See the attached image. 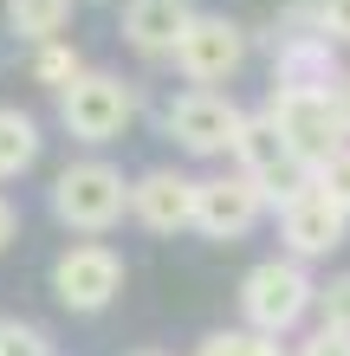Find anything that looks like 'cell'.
Returning <instances> with one entry per match:
<instances>
[{
    "instance_id": "cell-24",
    "label": "cell",
    "mask_w": 350,
    "mask_h": 356,
    "mask_svg": "<svg viewBox=\"0 0 350 356\" xmlns=\"http://www.w3.org/2000/svg\"><path fill=\"white\" fill-rule=\"evenodd\" d=\"M136 356H162V350H136Z\"/></svg>"
},
{
    "instance_id": "cell-8",
    "label": "cell",
    "mask_w": 350,
    "mask_h": 356,
    "mask_svg": "<svg viewBox=\"0 0 350 356\" xmlns=\"http://www.w3.org/2000/svg\"><path fill=\"white\" fill-rule=\"evenodd\" d=\"M279 240H285L292 259H331L350 240V214L318 181H305V188H292V195L279 201Z\"/></svg>"
},
{
    "instance_id": "cell-4",
    "label": "cell",
    "mask_w": 350,
    "mask_h": 356,
    "mask_svg": "<svg viewBox=\"0 0 350 356\" xmlns=\"http://www.w3.org/2000/svg\"><path fill=\"white\" fill-rule=\"evenodd\" d=\"M266 117L279 123V136L292 143V156L305 162V169H318L324 156H337L344 143H350L331 85H273V97H266Z\"/></svg>"
},
{
    "instance_id": "cell-18",
    "label": "cell",
    "mask_w": 350,
    "mask_h": 356,
    "mask_svg": "<svg viewBox=\"0 0 350 356\" xmlns=\"http://www.w3.org/2000/svg\"><path fill=\"white\" fill-rule=\"evenodd\" d=\"M318 324H337V330H350V272H337L331 285H318Z\"/></svg>"
},
{
    "instance_id": "cell-1",
    "label": "cell",
    "mask_w": 350,
    "mask_h": 356,
    "mask_svg": "<svg viewBox=\"0 0 350 356\" xmlns=\"http://www.w3.org/2000/svg\"><path fill=\"white\" fill-rule=\"evenodd\" d=\"M52 214H58V227L97 240V234H111V227L130 214V181H123V169L104 162V156H78V162H65V169L52 175Z\"/></svg>"
},
{
    "instance_id": "cell-11",
    "label": "cell",
    "mask_w": 350,
    "mask_h": 356,
    "mask_svg": "<svg viewBox=\"0 0 350 356\" xmlns=\"http://www.w3.org/2000/svg\"><path fill=\"white\" fill-rule=\"evenodd\" d=\"M130 214L136 227H150V234H182V227H195V181L182 169H150L130 181Z\"/></svg>"
},
{
    "instance_id": "cell-20",
    "label": "cell",
    "mask_w": 350,
    "mask_h": 356,
    "mask_svg": "<svg viewBox=\"0 0 350 356\" xmlns=\"http://www.w3.org/2000/svg\"><path fill=\"white\" fill-rule=\"evenodd\" d=\"M292 356H350V330L318 324V330H305V337L292 343Z\"/></svg>"
},
{
    "instance_id": "cell-12",
    "label": "cell",
    "mask_w": 350,
    "mask_h": 356,
    "mask_svg": "<svg viewBox=\"0 0 350 356\" xmlns=\"http://www.w3.org/2000/svg\"><path fill=\"white\" fill-rule=\"evenodd\" d=\"M195 13V0H123V46L143 58H169Z\"/></svg>"
},
{
    "instance_id": "cell-7",
    "label": "cell",
    "mask_w": 350,
    "mask_h": 356,
    "mask_svg": "<svg viewBox=\"0 0 350 356\" xmlns=\"http://www.w3.org/2000/svg\"><path fill=\"white\" fill-rule=\"evenodd\" d=\"M246 111L228 97V91H182L169 111H162V136L189 156H234V136H240Z\"/></svg>"
},
{
    "instance_id": "cell-17",
    "label": "cell",
    "mask_w": 350,
    "mask_h": 356,
    "mask_svg": "<svg viewBox=\"0 0 350 356\" xmlns=\"http://www.w3.org/2000/svg\"><path fill=\"white\" fill-rule=\"evenodd\" d=\"M312 181H318L324 195L344 207V214H350V143H344L337 156H324V162H318V169H312Z\"/></svg>"
},
{
    "instance_id": "cell-13",
    "label": "cell",
    "mask_w": 350,
    "mask_h": 356,
    "mask_svg": "<svg viewBox=\"0 0 350 356\" xmlns=\"http://www.w3.org/2000/svg\"><path fill=\"white\" fill-rule=\"evenodd\" d=\"M39 123L19 111V104H0V181H13V175H26L33 162H39Z\"/></svg>"
},
{
    "instance_id": "cell-16",
    "label": "cell",
    "mask_w": 350,
    "mask_h": 356,
    "mask_svg": "<svg viewBox=\"0 0 350 356\" xmlns=\"http://www.w3.org/2000/svg\"><path fill=\"white\" fill-rule=\"evenodd\" d=\"M78 72H85V58H78L72 46H58V39H46V46L33 52V78H39V85H52V91H58V85H72Z\"/></svg>"
},
{
    "instance_id": "cell-2",
    "label": "cell",
    "mask_w": 350,
    "mask_h": 356,
    "mask_svg": "<svg viewBox=\"0 0 350 356\" xmlns=\"http://www.w3.org/2000/svg\"><path fill=\"white\" fill-rule=\"evenodd\" d=\"M312 305H318V279L292 253L260 259L240 279V318L253 324V330H266V337H292V330L312 318Z\"/></svg>"
},
{
    "instance_id": "cell-5",
    "label": "cell",
    "mask_w": 350,
    "mask_h": 356,
    "mask_svg": "<svg viewBox=\"0 0 350 356\" xmlns=\"http://www.w3.org/2000/svg\"><path fill=\"white\" fill-rule=\"evenodd\" d=\"M169 58H175V72L189 78V85H201V91L234 85L240 65H246V26L228 19V13H195Z\"/></svg>"
},
{
    "instance_id": "cell-21",
    "label": "cell",
    "mask_w": 350,
    "mask_h": 356,
    "mask_svg": "<svg viewBox=\"0 0 350 356\" xmlns=\"http://www.w3.org/2000/svg\"><path fill=\"white\" fill-rule=\"evenodd\" d=\"M312 19L331 46H350V0H312Z\"/></svg>"
},
{
    "instance_id": "cell-3",
    "label": "cell",
    "mask_w": 350,
    "mask_h": 356,
    "mask_svg": "<svg viewBox=\"0 0 350 356\" xmlns=\"http://www.w3.org/2000/svg\"><path fill=\"white\" fill-rule=\"evenodd\" d=\"M58 123H65L72 143H91V149H104V143H117L123 130L136 123V91L123 85L117 72H78L72 85H58Z\"/></svg>"
},
{
    "instance_id": "cell-22",
    "label": "cell",
    "mask_w": 350,
    "mask_h": 356,
    "mask_svg": "<svg viewBox=\"0 0 350 356\" xmlns=\"http://www.w3.org/2000/svg\"><path fill=\"white\" fill-rule=\"evenodd\" d=\"M13 234H19V207H13L7 195H0V253L13 246Z\"/></svg>"
},
{
    "instance_id": "cell-6",
    "label": "cell",
    "mask_w": 350,
    "mask_h": 356,
    "mask_svg": "<svg viewBox=\"0 0 350 356\" xmlns=\"http://www.w3.org/2000/svg\"><path fill=\"white\" fill-rule=\"evenodd\" d=\"M117 291H123V259L104 240H78V246H65V253L52 259V298L65 311H78V318L111 311Z\"/></svg>"
},
{
    "instance_id": "cell-19",
    "label": "cell",
    "mask_w": 350,
    "mask_h": 356,
    "mask_svg": "<svg viewBox=\"0 0 350 356\" xmlns=\"http://www.w3.org/2000/svg\"><path fill=\"white\" fill-rule=\"evenodd\" d=\"M0 356H52L46 350V330L19 324V318H0Z\"/></svg>"
},
{
    "instance_id": "cell-10",
    "label": "cell",
    "mask_w": 350,
    "mask_h": 356,
    "mask_svg": "<svg viewBox=\"0 0 350 356\" xmlns=\"http://www.w3.org/2000/svg\"><path fill=\"white\" fill-rule=\"evenodd\" d=\"M266 214V188L253 175H208V181H195V234L201 240H246L260 227Z\"/></svg>"
},
{
    "instance_id": "cell-15",
    "label": "cell",
    "mask_w": 350,
    "mask_h": 356,
    "mask_svg": "<svg viewBox=\"0 0 350 356\" xmlns=\"http://www.w3.org/2000/svg\"><path fill=\"white\" fill-rule=\"evenodd\" d=\"M195 356H292L279 337H266V330L240 324V330H208V337L195 343Z\"/></svg>"
},
{
    "instance_id": "cell-9",
    "label": "cell",
    "mask_w": 350,
    "mask_h": 356,
    "mask_svg": "<svg viewBox=\"0 0 350 356\" xmlns=\"http://www.w3.org/2000/svg\"><path fill=\"white\" fill-rule=\"evenodd\" d=\"M234 162H240V175H253V181L266 188V207H279L292 188L312 181V169L292 156V143L279 136V123L266 117V111L240 123V136H234Z\"/></svg>"
},
{
    "instance_id": "cell-23",
    "label": "cell",
    "mask_w": 350,
    "mask_h": 356,
    "mask_svg": "<svg viewBox=\"0 0 350 356\" xmlns=\"http://www.w3.org/2000/svg\"><path fill=\"white\" fill-rule=\"evenodd\" d=\"M331 97H337V117H344V130H350V72L331 85Z\"/></svg>"
},
{
    "instance_id": "cell-14",
    "label": "cell",
    "mask_w": 350,
    "mask_h": 356,
    "mask_svg": "<svg viewBox=\"0 0 350 356\" xmlns=\"http://www.w3.org/2000/svg\"><path fill=\"white\" fill-rule=\"evenodd\" d=\"M72 7L78 0H7V26L26 39V46H46L72 26Z\"/></svg>"
}]
</instances>
